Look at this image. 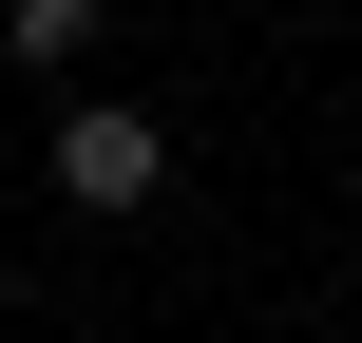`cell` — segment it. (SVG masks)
I'll return each mask as SVG.
<instances>
[{"label": "cell", "instance_id": "cell-1", "mask_svg": "<svg viewBox=\"0 0 362 343\" xmlns=\"http://www.w3.org/2000/svg\"><path fill=\"white\" fill-rule=\"evenodd\" d=\"M38 172H57V210H95V229H134V210L172 191V115H134V95H57V134H38Z\"/></svg>", "mask_w": 362, "mask_h": 343}, {"label": "cell", "instance_id": "cell-2", "mask_svg": "<svg viewBox=\"0 0 362 343\" xmlns=\"http://www.w3.org/2000/svg\"><path fill=\"white\" fill-rule=\"evenodd\" d=\"M95 38H115V0H0V57L19 76H76Z\"/></svg>", "mask_w": 362, "mask_h": 343}]
</instances>
